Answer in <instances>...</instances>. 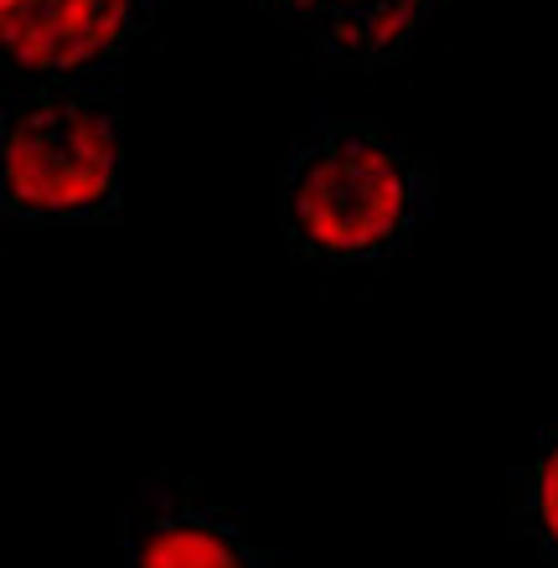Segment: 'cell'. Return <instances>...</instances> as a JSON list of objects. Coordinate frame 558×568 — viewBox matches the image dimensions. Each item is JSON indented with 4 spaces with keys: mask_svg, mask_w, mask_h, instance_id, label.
Wrapping results in <instances>:
<instances>
[{
    "mask_svg": "<svg viewBox=\"0 0 558 568\" xmlns=\"http://www.w3.org/2000/svg\"><path fill=\"white\" fill-rule=\"evenodd\" d=\"M439 207L435 161L377 120L326 114L280 165V227L311 270H383Z\"/></svg>",
    "mask_w": 558,
    "mask_h": 568,
    "instance_id": "obj_1",
    "label": "cell"
},
{
    "mask_svg": "<svg viewBox=\"0 0 558 568\" xmlns=\"http://www.w3.org/2000/svg\"><path fill=\"white\" fill-rule=\"evenodd\" d=\"M124 212V114L109 89L27 83L0 104V217L11 233L104 227Z\"/></svg>",
    "mask_w": 558,
    "mask_h": 568,
    "instance_id": "obj_2",
    "label": "cell"
},
{
    "mask_svg": "<svg viewBox=\"0 0 558 568\" xmlns=\"http://www.w3.org/2000/svg\"><path fill=\"white\" fill-rule=\"evenodd\" d=\"M161 27V0H0L6 62L31 83L109 89L130 47Z\"/></svg>",
    "mask_w": 558,
    "mask_h": 568,
    "instance_id": "obj_3",
    "label": "cell"
},
{
    "mask_svg": "<svg viewBox=\"0 0 558 568\" xmlns=\"http://www.w3.org/2000/svg\"><path fill=\"white\" fill-rule=\"evenodd\" d=\"M124 568H285L233 507L182 476H145L120 507Z\"/></svg>",
    "mask_w": 558,
    "mask_h": 568,
    "instance_id": "obj_4",
    "label": "cell"
},
{
    "mask_svg": "<svg viewBox=\"0 0 558 568\" xmlns=\"http://www.w3.org/2000/svg\"><path fill=\"white\" fill-rule=\"evenodd\" d=\"M280 31L336 73H377L424 42L445 0H258Z\"/></svg>",
    "mask_w": 558,
    "mask_h": 568,
    "instance_id": "obj_5",
    "label": "cell"
},
{
    "mask_svg": "<svg viewBox=\"0 0 558 568\" xmlns=\"http://www.w3.org/2000/svg\"><path fill=\"white\" fill-rule=\"evenodd\" d=\"M507 527L538 564L558 568V424H548L538 449L507 476Z\"/></svg>",
    "mask_w": 558,
    "mask_h": 568,
    "instance_id": "obj_6",
    "label": "cell"
}]
</instances>
